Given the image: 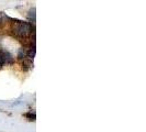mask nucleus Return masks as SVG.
<instances>
[{
  "instance_id": "3",
  "label": "nucleus",
  "mask_w": 146,
  "mask_h": 132,
  "mask_svg": "<svg viewBox=\"0 0 146 132\" xmlns=\"http://www.w3.org/2000/svg\"><path fill=\"white\" fill-rule=\"evenodd\" d=\"M7 19V17H5L3 13H0V25H2L5 23V20Z\"/></svg>"
},
{
  "instance_id": "2",
  "label": "nucleus",
  "mask_w": 146,
  "mask_h": 132,
  "mask_svg": "<svg viewBox=\"0 0 146 132\" xmlns=\"http://www.w3.org/2000/svg\"><path fill=\"white\" fill-rule=\"evenodd\" d=\"M0 55H1V59H2V64H11L13 62V57L10 53L6 51H0Z\"/></svg>"
},
{
  "instance_id": "1",
  "label": "nucleus",
  "mask_w": 146,
  "mask_h": 132,
  "mask_svg": "<svg viewBox=\"0 0 146 132\" xmlns=\"http://www.w3.org/2000/svg\"><path fill=\"white\" fill-rule=\"evenodd\" d=\"M12 30H13V33L18 37H20V39H28L31 35L32 27L28 22L17 21L13 23Z\"/></svg>"
}]
</instances>
